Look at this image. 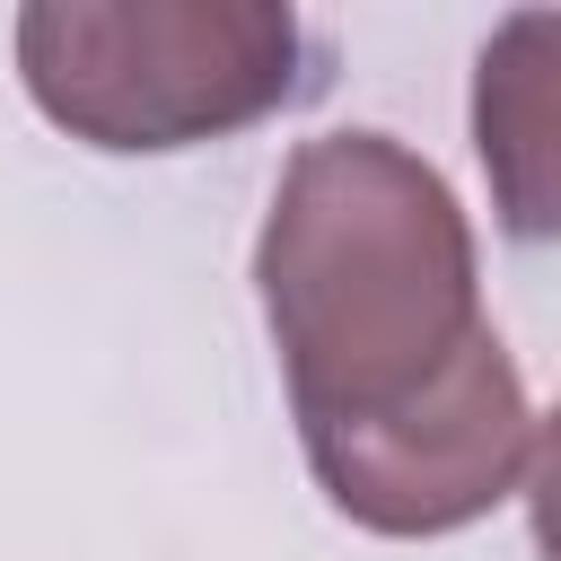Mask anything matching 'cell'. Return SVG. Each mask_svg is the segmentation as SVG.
Listing matches in <instances>:
<instances>
[{"label": "cell", "instance_id": "obj_1", "mask_svg": "<svg viewBox=\"0 0 561 561\" xmlns=\"http://www.w3.org/2000/svg\"><path fill=\"white\" fill-rule=\"evenodd\" d=\"M254 298L324 500L394 543L482 526L543 456L535 394L482 316L473 228L430 158L316 131L272 184Z\"/></svg>", "mask_w": 561, "mask_h": 561}, {"label": "cell", "instance_id": "obj_2", "mask_svg": "<svg viewBox=\"0 0 561 561\" xmlns=\"http://www.w3.org/2000/svg\"><path fill=\"white\" fill-rule=\"evenodd\" d=\"M9 35L35 114L114 158L228 140L307 88L280 0H26Z\"/></svg>", "mask_w": 561, "mask_h": 561}, {"label": "cell", "instance_id": "obj_3", "mask_svg": "<svg viewBox=\"0 0 561 561\" xmlns=\"http://www.w3.org/2000/svg\"><path fill=\"white\" fill-rule=\"evenodd\" d=\"M552 53H561V18L526 9L491 35L482 79H473V149L500 184V219L535 245L561 219L552 193Z\"/></svg>", "mask_w": 561, "mask_h": 561}]
</instances>
